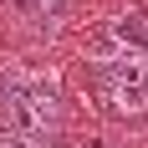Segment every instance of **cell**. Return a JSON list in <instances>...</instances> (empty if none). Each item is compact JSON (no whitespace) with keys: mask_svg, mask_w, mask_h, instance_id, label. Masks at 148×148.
<instances>
[{"mask_svg":"<svg viewBox=\"0 0 148 148\" xmlns=\"http://www.w3.org/2000/svg\"><path fill=\"white\" fill-rule=\"evenodd\" d=\"M66 128V102L61 87L36 72H0V133L46 143Z\"/></svg>","mask_w":148,"mask_h":148,"instance_id":"6da1fadb","label":"cell"},{"mask_svg":"<svg viewBox=\"0 0 148 148\" xmlns=\"http://www.w3.org/2000/svg\"><path fill=\"white\" fill-rule=\"evenodd\" d=\"M87 92L107 118L143 123L148 118V61H128V56L87 61Z\"/></svg>","mask_w":148,"mask_h":148,"instance_id":"7a4b0ae2","label":"cell"},{"mask_svg":"<svg viewBox=\"0 0 148 148\" xmlns=\"http://www.w3.org/2000/svg\"><path fill=\"white\" fill-rule=\"evenodd\" d=\"M72 10H77V0H0V15H5V26L21 41H51V36H61Z\"/></svg>","mask_w":148,"mask_h":148,"instance_id":"3957f363","label":"cell"},{"mask_svg":"<svg viewBox=\"0 0 148 148\" xmlns=\"http://www.w3.org/2000/svg\"><path fill=\"white\" fill-rule=\"evenodd\" d=\"M118 41H128L133 51H143V56H148V10L123 15V21H118Z\"/></svg>","mask_w":148,"mask_h":148,"instance_id":"277c9868","label":"cell"},{"mask_svg":"<svg viewBox=\"0 0 148 148\" xmlns=\"http://www.w3.org/2000/svg\"><path fill=\"white\" fill-rule=\"evenodd\" d=\"M77 148H128V143H118V138H82Z\"/></svg>","mask_w":148,"mask_h":148,"instance_id":"5b68a950","label":"cell"},{"mask_svg":"<svg viewBox=\"0 0 148 148\" xmlns=\"http://www.w3.org/2000/svg\"><path fill=\"white\" fill-rule=\"evenodd\" d=\"M0 148H41V143H26V138H10V133H0Z\"/></svg>","mask_w":148,"mask_h":148,"instance_id":"8992f818","label":"cell"}]
</instances>
